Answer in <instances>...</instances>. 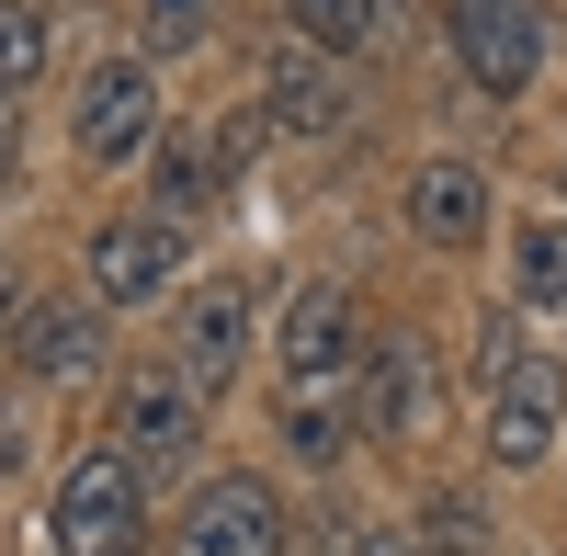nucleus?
Instances as JSON below:
<instances>
[{
  "mask_svg": "<svg viewBox=\"0 0 567 556\" xmlns=\"http://www.w3.org/2000/svg\"><path fill=\"white\" fill-rule=\"evenodd\" d=\"M58 556H148V477H136V454L91 443L69 466V488H58Z\"/></svg>",
  "mask_w": 567,
  "mask_h": 556,
  "instance_id": "1",
  "label": "nucleus"
},
{
  "mask_svg": "<svg viewBox=\"0 0 567 556\" xmlns=\"http://www.w3.org/2000/svg\"><path fill=\"white\" fill-rule=\"evenodd\" d=\"M454 69L488 91V103H523L545 80V0H454Z\"/></svg>",
  "mask_w": 567,
  "mask_h": 556,
  "instance_id": "2",
  "label": "nucleus"
},
{
  "mask_svg": "<svg viewBox=\"0 0 567 556\" xmlns=\"http://www.w3.org/2000/svg\"><path fill=\"white\" fill-rule=\"evenodd\" d=\"M194 443H205V387L182 375V363H159V375H125V398H114V454H136V477L194 466Z\"/></svg>",
  "mask_w": 567,
  "mask_h": 556,
  "instance_id": "3",
  "label": "nucleus"
},
{
  "mask_svg": "<svg viewBox=\"0 0 567 556\" xmlns=\"http://www.w3.org/2000/svg\"><path fill=\"white\" fill-rule=\"evenodd\" d=\"M69 136H80V159H136L159 136V80H148V58H91L80 69V103H69Z\"/></svg>",
  "mask_w": 567,
  "mask_h": 556,
  "instance_id": "4",
  "label": "nucleus"
},
{
  "mask_svg": "<svg viewBox=\"0 0 567 556\" xmlns=\"http://www.w3.org/2000/svg\"><path fill=\"white\" fill-rule=\"evenodd\" d=\"M80 261H91V307H148L182 285V227L171 216H103Z\"/></svg>",
  "mask_w": 567,
  "mask_h": 556,
  "instance_id": "5",
  "label": "nucleus"
},
{
  "mask_svg": "<svg viewBox=\"0 0 567 556\" xmlns=\"http://www.w3.org/2000/svg\"><path fill=\"white\" fill-rule=\"evenodd\" d=\"M352 352H363V307L352 285H296L272 318V363H284V387H329V375H352Z\"/></svg>",
  "mask_w": 567,
  "mask_h": 556,
  "instance_id": "6",
  "label": "nucleus"
},
{
  "mask_svg": "<svg viewBox=\"0 0 567 556\" xmlns=\"http://www.w3.org/2000/svg\"><path fill=\"white\" fill-rule=\"evenodd\" d=\"M556 432H567V375H556V363H499V398H488V466H499V477L556 466Z\"/></svg>",
  "mask_w": 567,
  "mask_h": 556,
  "instance_id": "7",
  "label": "nucleus"
},
{
  "mask_svg": "<svg viewBox=\"0 0 567 556\" xmlns=\"http://www.w3.org/2000/svg\"><path fill=\"white\" fill-rule=\"evenodd\" d=\"M261 125H284V136H341L352 125V80H341V58L329 45H272V69H261Z\"/></svg>",
  "mask_w": 567,
  "mask_h": 556,
  "instance_id": "8",
  "label": "nucleus"
},
{
  "mask_svg": "<svg viewBox=\"0 0 567 556\" xmlns=\"http://www.w3.org/2000/svg\"><path fill=\"white\" fill-rule=\"evenodd\" d=\"M182 556H284V500L261 477H205L182 512Z\"/></svg>",
  "mask_w": 567,
  "mask_h": 556,
  "instance_id": "9",
  "label": "nucleus"
},
{
  "mask_svg": "<svg viewBox=\"0 0 567 556\" xmlns=\"http://www.w3.org/2000/svg\"><path fill=\"white\" fill-rule=\"evenodd\" d=\"M103 318L114 307H91V296H45V307H23V375H45V387H91L114 363V341H103Z\"/></svg>",
  "mask_w": 567,
  "mask_h": 556,
  "instance_id": "10",
  "label": "nucleus"
},
{
  "mask_svg": "<svg viewBox=\"0 0 567 556\" xmlns=\"http://www.w3.org/2000/svg\"><path fill=\"white\" fill-rule=\"evenodd\" d=\"M239 363H250V285H239V272H205L194 307H182V375L216 398Z\"/></svg>",
  "mask_w": 567,
  "mask_h": 556,
  "instance_id": "11",
  "label": "nucleus"
},
{
  "mask_svg": "<svg viewBox=\"0 0 567 556\" xmlns=\"http://www.w3.org/2000/svg\"><path fill=\"white\" fill-rule=\"evenodd\" d=\"M409 227L432 250H477L488 239V171L477 159H420L409 171Z\"/></svg>",
  "mask_w": 567,
  "mask_h": 556,
  "instance_id": "12",
  "label": "nucleus"
},
{
  "mask_svg": "<svg viewBox=\"0 0 567 556\" xmlns=\"http://www.w3.org/2000/svg\"><path fill=\"white\" fill-rule=\"evenodd\" d=\"M216 182H227V136H205V125H159V136H148V194H159L148 216H171V227L205 216Z\"/></svg>",
  "mask_w": 567,
  "mask_h": 556,
  "instance_id": "13",
  "label": "nucleus"
},
{
  "mask_svg": "<svg viewBox=\"0 0 567 556\" xmlns=\"http://www.w3.org/2000/svg\"><path fill=\"white\" fill-rule=\"evenodd\" d=\"M352 409H363V432H409V409H420V352H409V341L352 352Z\"/></svg>",
  "mask_w": 567,
  "mask_h": 556,
  "instance_id": "14",
  "label": "nucleus"
},
{
  "mask_svg": "<svg viewBox=\"0 0 567 556\" xmlns=\"http://www.w3.org/2000/svg\"><path fill=\"white\" fill-rule=\"evenodd\" d=\"M45 58H58V23H45L34 0H0V103H23L45 80Z\"/></svg>",
  "mask_w": 567,
  "mask_h": 556,
  "instance_id": "15",
  "label": "nucleus"
},
{
  "mask_svg": "<svg viewBox=\"0 0 567 556\" xmlns=\"http://www.w3.org/2000/svg\"><path fill=\"white\" fill-rule=\"evenodd\" d=\"M284 12H296V34H307V45L352 58V45H374V34L398 23V0H284Z\"/></svg>",
  "mask_w": 567,
  "mask_h": 556,
  "instance_id": "16",
  "label": "nucleus"
},
{
  "mask_svg": "<svg viewBox=\"0 0 567 556\" xmlns=\"http://www.w3.org/2000/svg\"><path fill=\"white\" fill-rule=\"evenodd\" d=\"M511 296L523 307H567V216H534L511 250Z\"/></svg>",
  "mask_w": 567,
  "mask_h": 556,
  "instance_id": "17",
  "label": "nucleus"
},
{
  "mask_svg": "<svg viewBox=\"0 0 567 556\" xmlns=\"http://www.w3.org/2000/svg\"><path fill=\"white\" fill-rule=\"evenodd\" d=\"M341 443H352V421H341V409H329L318 387H284V454H296V466H329Z\"/></svg>",
  "mask_w": 567,
  "mask_h": 556,
  "instance_id": "18",
  "label": "nucleus"
},
{
  "mask_svg": "<svg viewBox=\"0 0 567 556\" xmlns=\"http://www.w3.org/2000/svg\"><path fill=\"white\" fill-rule=\"evenodd\" d=\"M136 23H148L159 58H194V45L216 34V0H136Z\"/></svg>",
  "mask_w": 567,
  "mask_h": 556,
  "instance_id": "19",
  "label": "nucleus"
},
{
  "mask_svg": "<svg viewBox=\"0 0 567 556\" xmlns=\"http://www.w3.org/2000/svg\"><path fill=\"white\" fill-rule=\"evenodd\" d=\"M23 182V103H0V194Z\"/></svg>",
  "mask_w": 567,
  "mask_h": 556,
  "instance_id": "20",
  "label": "nucleus"
},
{
  "mask_svg": "<svg viewBox=\"0 0 567 556\" xmlns=\"http://www.w3.org/2000/svg\"><path fill=\"white\" fill-rule=\"evenodd\" d=\"M12 330H23V272L0 261V341H12Z\"/></svg>",
  "mask_w": 567,
  "mask_h": 556,
  "instance_id": "21",
  "label": "nucleus"
},
{
  "mask_svg": "<svg viewBox=\"0 0 567 556\" xmlns=\"http://www.w3.org/2000/svg\"><path fill=\"white\" fill-rule=\"evenodd\" d=\"M352 556H409V545H352Z\"/></svg>",
  "mask_w": 567,
  "mask_h": 556,
  "instance_id": "22",
  "label": "nucleus"
}]
</instances>
